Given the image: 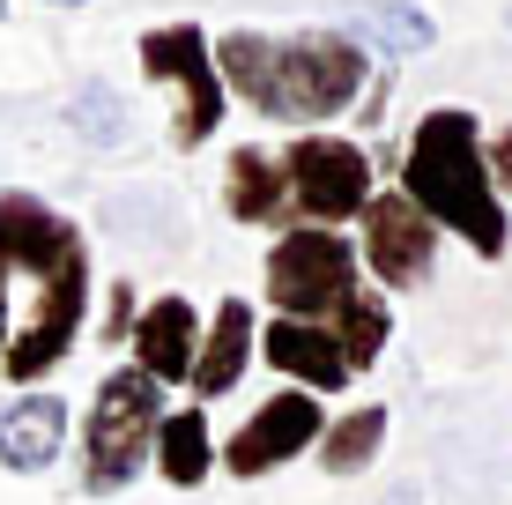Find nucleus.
I'll list each match as a JSON object with an SVG mask.
<instances>
[{
	"label": "nucleus",
	"mask_w": 512,
	"mask_h": 505,
	"mask_svg": "<svg viewBox=\"0 0 512 505\" xmlns=\"http://www.w3.org/2000/svg\"><path fill=\"white\" fill-rule=\"evenodd\" d=\"M45 8H90V0H45Z\"/></svg>",
	"instance_id": "nucleus-24"
},
{
	"label": "nucleus",
	"mask_w": 512,
	"mask_h": 505,
	"mask_svg": "<svg viewBox=\"0 0 512 505\" xmlns=\"http://www.w3.org/2000/svg\"><path fill=\"white\" fill-rule=\"evenodd\" d=\"M260 298H238V290H223L216 305H208V327H201V364H193L186 379V402L201 409H223L231 394H245V379L260 372Z\"/></svg>",
	"instance_id": "nucleus-11"
},
{
	"label": "nucleus",
	"mask_w": 512,
	"mask_h": 505,
	"mask_svg": "<svg viewBox=\"0 0 512 505\" xmlns=\"http://www.w3.org/2000/svg\"><path fill=\"white\" fill-rule=\"evenodd\" d=\"M8 342H15V283L0 275V357H8Z\"/></svg>",
	"instance_id": "nucleus-22"
},
{
	"label": "nucleus",
	"mask_w": 512,
	"mask_h": 505,
	"mask_svg": "<svg viewBox=\"0 0 512 505\" xmlns=\"http://www.w3.org/2000/svg\"><path fill=\"white\" fill-rule=\"evenodd\" d=\"M372 283L357 253V231H327V223H290L260 253V312L282 320H334L357 290Z\"/></svg>",
	"instance_id": "nucleus-6"
},
{
	"label": "nucleus",
	"mask_w": 512,
	"mask_h": 505,
	"mask_svg": "<svg viewBox=\"0 0 512 505\" xmlns=\"http://www.w3.org/2000/svg\"><path fill=\"white\" fill-rule=\"evenodd\" d=\"M327 416H334L327 394H305V387L260 394V402L223 431V476H231V483H268L290 461H312V454H320Z\"/></svg>",
	"instance_id": "nucleus-8"
},
{
	"label": "nucleus",
	"mask_w": 512,
	"mask_h": 505,
	"mask_svg": "<svg viewBox=\"0 0 512 505\" xmlns=\"http://www.w3.org/2000/svg\"><path fill=\"white\" fill-rule=\"evenodd\" d=\"M201 327H208V305H193L186 290H149L127 335V364L149 372L164 394H186L193 364H201Z\"/></svg>",
	"instance_id": "nucleus-13"
},
{
	"label": "nucleus",
	"mask_w": 512,
	"mask_h": 505,
	"mask_svg": "<svg viewBox=\"0 0 512 505\" xmlns=\"http://www.w3.org/2000/svg\"><path fill=\"white\" fill-rule=\"evenodd\" d=\"M386 439H394V409H386V402H334L312 468L334 476V483H357V476H372V468H379Z\"/></svg>",
	"instance_id": "nucleus-17"
},
{
	"label": "nucleus",
	"mask_w": 512,
	"mask_h": 505,
	"mask_svg": "<svg viewBox=\"0 0 512 505\" xmlns=\"http://www.w3.org/2000/svg\"><path fill=\"white\" fill-rule=\"evenodd\" d=\"M357 253H364V275H372L386 298H416V290H431V275H438L446 231H438V223L423 216L394 179H386L372 194V208L357 216Z\"/></svg>",
	"instance_id": "nucleus-9"
},
{
	"label": "nucleus",
	"mask_w": 512,
	"mask_h": 505,
	"mask_svg": "<svg viewBox=\"0 0 512 505\" xmlns=\"http://www.w3.org/2000/svg\"><path fill=\"white\" fill-rule=\"evenodd\" d=\"M164 416H171V394L149 372H134L127 357H112L75 416V491L82 498H127L156 468Z\"/></svg>",
	"instance_id": "nucleus-3"
},
{
	"label": "nucleus",
	"mask_w": 512,
	"mask_h": 505,
	"mask_svg": "<svg viewBox=\"0 0 512 505\" xmlns=\"http://www.w3.org/2000/svg\"><path fill=\"white\" fill-rule=\"evenodd\" d=\"M141 82L171 90V156H201L231 127V90L216 75V30L201 23H149L134 38Z\"/></svg>",
	"instance_id": "nucleus-5"
},
{
	"label": "nucleus",
	"mask_w": 512,
	"mask_h": 505,
	"mask_svg": "<svg viewBox=\"0 0 512 505\" xmlns=\"http://www.w3.org/2000/svg\"><path fill=\"white\" fill-rule=\"evenodd\" d=\"M0 8H8V0H0Z\"/></svg>",
	"instance_id": "nucleus-25"
},
{
	"label": "nucleus",
	"mask_w": 512,
	"mask_h": 505,
	"mask_svg": "<svg viewBox=\"0 0 512 505\" xmlns=\"http://www.w3.org/2000/svg\"><path fill=\"white\" fill-rule=\"evenodd\" d=\"M334 335H342V357H349V372L357 379H372L379 364H386V350H394V298H386L379 283H364L357 298H349L342 312H334Z\"/></svg>",
	"instance_id": "nucleus-19"
},
{
	"label": "nucleus",
	"mask_w": 512,
	"mask_h": 505,
	"mask_svg": "<svg viewBox=\"0 0 512 505\" xmlns=\"http://www.w3.org/2000/svg\"><path fill=\"white\" fill-rule=\"evenodd\" d=\"M164 491H208L223 476V431H216V409L201 402H171L164 431H156V468H149Z\"/></svg>",
	"instance_id": "nucleus-16"
},
{
	"label": "nucleus",
	"mask_w": 512,
	"mask_h": 505,
	"mask_svg": "<svg viewBox=\"0 0 512 505\" xmlns=\"http://www.w3.org/2000/svg\"><path fill=\"white\" fill-rule=\"evenodd\" d=\"M75 402L60 387H8L0 394V476H52L75 461Z\"/></svg>",
	"instance_id": "nucleus-10"
},
{
	"label": "nucleus",
	"mask_w": 512,
	"mask_h": 505,
	"mask_svg": "<svg viewBox=\"0 0 512 505\" xmlns=\"http://www.w3.org/2000/svg\"><path fill=\"white\" fill-rule=\"evenodd\" d=\"M483 119L468 104H431L409 127V142L394 156V186L409 194L453 246H468L483 268H498L512 253V208L490 179V149H483Z\"/></svg>",
	"instance_id": "nucleus-2"
},
{
	"label": "nucleus",
	"mask_w": 512,
	"mask_h": 505,
	"mask_svg": "<svg viewBox=\"0 0 512 505\" xmlns=\"http://www.w3.org/2000/svg\"><path fill=\"white\" fill-rule=\"evenodd\" d=\"M82 238H90V231H82L67 208H52L45 194H30V186H0V275H8V283H45Z\"/></svg>",
	"instance_id": "nucleus-12"
},
{
	"label": "nucleus",
	"mask_w": 512,
	"mask_h": 505,
	"mask_svg": "<svg viewBox=\"0 0 512 505\" xmlns=\"http://www.w3.org/2000/svg\"><path fill=\"white\" fill-rule=\"evenodd\" d=\"M260 372H275V387H305V394H327V402L357 387L342 335L327 320H282V312L260 320Z\"/></svg>",
	"instance_id": "nucleus-14"
},
{
	"label": "nucleus",
	"mask_w": 512,
	"mask_h": 505,
	"mask_svg": "<svg viewBox=\"0 0 512 505\" xmlns=\"http://www.w3.org/2000/svg\"><path fill=\"white\" fill-rule=\"evenodd\" d=\"M216 75L231 104H245L268 127H342L357 119L364 90H372L379 60L349 38L342 23H312V30H216Z\"/></svg>",
	"instance_id": "nucleus-1"
},
{
	"label": "nucleus",
	"mask_w": 512,
	"mask_h": 505,
	"mask_svg": "<svg viewBox=\"0 0 512 505\" xmlns=\"http://www.w3.org/2000/svg\"><path fill=\"white\" fill-rule=\"evenodd\" d=\"M134 320H141V290H134V275H104V290H97V320H90V342H97L104 357H127Z\"/></svg>",
	"instance_id": "nucleus-20"
},
{
	"label": "nucleus",
	"mask_w": 512,
	"mask_h": 505,
	"mask_svg": "<svg viewBox=\"0 0 512 505\" xmlns=\"http://www.w3.org/2000/svg\"><path fill=\"white\" fill-rule=\"evenodd\" d=\"M97 290H104L97 246L82 238L45 283H30V312H15V342H8V357H0V379H8V387H52L60 364L90 342Z\"/></svg>",
	"instance_id": "nucleus-4"
},
{
	"label": "nucleus",
	"mask_w": 512,
	"mask_h": 505,
	"mask_svg": "<svg viewBox=\"0 0 512 505\" xmlns=\"http://www.w3.org/2000/svg\"><path fill=\"white\" fill-rule=\"evenodd\" d=\"M342 30L372 52V60H386V67H394V60H416V52L438 45V23L416 8V0H372V8H357Z\"/></svg>",
	"instance_id": "nucleus-18"
},
{
	"label": "nucleus",
	"mask_w": 512,
	"mask_h": 505,
	"mask_svg": "<svg viewBox=\"0 0 512 505\" xmlns=\"http://www.w3.org/2000/svg\"><path fill=\"white\" fill-rule=\"evenodd\" d=\"M379 505H416V491H409V483H401V491H386Z\"/></svg>",
	"instance_id": "nucleus-23"
},
{
	"label": "nucleus",
	"mask_w": 512,
	"mask_h": 505,
	"mask_svg": "<svg viewBox=\"0 0 512 505\" xmlns=\"http://www.w3.org/2000/svg\"><path fill=\"white\" fill-rule=\"evenodd\" d=\"M223 216L238 231H290V179H282V149L268 142H231L223 149Z\"/></svg>",
	"instance_id": "nucleus-15"
},
{
	"label": "nucleus",
	"mask_w": 512,
	"mask_h": 505,
	"mask_svg": "<svg viewBox=\"0 0 512 505\" xmlns=\"http://www.w3.org/2000/svg\"><path fill=\"white\" fill-rule=\"evenodd\" d=\"M483 149H490V179H498V194H505V208H512V119L483 134Z\"/></svg>",
	"instance_id": "nucleus-21"
},
{
	"label": "nucleus",
	"mask_w": 512,
	"mask_h": 505,
	"mask_svg": "<svg viewBox=\"0 0 512 505\" xmlns=\"http://www.w3.org/2000/svg\"><path fill=\"white\" fill-rule=\"evenodd\" d=\"M282 179H290V223H327L357 231V216L379 194V156L349 127H305L282 142Z\"/></svg>",
	"instance_id": "nucleus-7"
}]
</instances>
